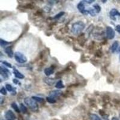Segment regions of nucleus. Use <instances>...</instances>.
Wrapping results in <instances>:
<instances>
[{
    "label": "nucleus",
    "mask_w": 120,
    "mask_h": 120,
    "mask_svg": "<svg viewBox=\"0 0 120 120\" xmlns=\"http://www.w3.org/2000/svg\"><path fill=\"white\" fill-rule=\"evenodd\" d=\"M118 50H119V52H120V48H119Z\"/></svg>",
    "instance_id": "40"
},
{
    "label": "nucleus",
    "mask_w": 120,
    "mask_h": 120,
    "mask_svg": "<svg viewBox=\"0 0 120 120\" xmlns=\"http://www.w3.org/2000/svg\"><path fill=\"white\" fill-rule=\"evenodd\" d=\"M11 107L15 109V111H16V112H18V113H20V112H21V109H20V108L18 107V106L17 105V104L16 103H13L11 104Z\"/></svg>",
    "instance_id": "19"
},
{
    "label": "nucleus",
    "mask_w": 120,
    "mask_h": 120,
    "mask_svg": "<svg viewBox=\"0 0 120 120\" xmlns=\"http://www.w3.org/2000/svg\"><path fill=\"white\" fill-rule=\"evenodd\" d=\"M64 14H65V12H64V11H60L59 13H58L57 15H55V16L52 18V19H60V18H61L62 16H64Z\"/></svg>",
    "instance_id": "21"
},
{
    "label": "nucleus",
    "mask_w": 120,
    "mask_h": 120,
    "mask_svg": "<svg viewBox=\"0 0 120 120\" xmlns=\"http://www.w3.org/2000/svg\"><path fill=\"white\" fill-rule=\"evenodd\" d=\"M13 82L14 83H15V84H17V83H18V82H19V81H18V80H17V79H14L13 80Z\"/></svg>",
    "instance_id": "37"
},
{
    "label": "nucleus",
    "mask_w": 120,
    "mask_h": 120,
    "mask_svg": "<svg viewBox=\"0 0 120 120\" xmlns=\"http://www.w3.org/2000/svg\"><path fill=\"white\" fill-rule=\"evenodd\" d=\"M82 2H83L84 4H91V3H93V2H94V0H85V1H82Z\"/></svg>",
    "instance_id": "34"
},
{
    "label": "nucleus",
    "mask_w": 120,
    "mask_h": 120,
    "mask_svg": "<svg viewBox=\"0 0 120 120\" xmlns=\"http://www.w3.org/2000/svg\"><path fill=\"white\" fill-rule=\"evenodd\" d=\"M6 88L7 91H8L12 92V95H15V94H16V91H15V89L16 88H13V86H11L10 84H8V83L6 84Z\"/></svg>",
    "instance_id": "12"
},
{
    "label": "nucleus",
    "mask_w": 120,
    "mask_h": 120,
    "mask_svg": "<svg viewBox=\"0 0 120 120\" xmlns=\"http://www.w3.org/2000/svg\"><path fill=\"white\" fill-rule=\"evenodd\" d=\"M2 64H3V65H4V66H7V67H9V68H11L12 67V66H11V64H10V63H7V61H2Z\"/></svg>",
    "instance_id": "31"
},
{
    "label": "nucleus",
    "mask_w": 120,
    "mask_h": 120,
    "mask_svg": "<svg viewBox=\"0 0 120 120\" xmlns=\"http://www.w3.org/2000/svg\"><path fill=\"white\" fill-rule=\"evenodd\" d=\"M44 81L46 84L49 85H53L55 83V80L52 78H45L44 79Z\"/></svg>",
    "instance_id": "13"
},
{
    "label": "nucleus",
    "mask_w": 120,
    "mask_h": 120,
    "mask_svg": "<svg viewBox=\"0 0 120 120\" xmlns=\"http://www.w3.org/2000/svg\"><path fill=\"white\" fill-rule=\"evenodd\" d=\"M103 55V53L101 51H100V50H97L96 51V53H95V56L96 57H98V58H100Z\"/></svg>",
    "instance_id": "29"
},
{
    "label": "nucleus",
    "mask_w": 120,
    "mask_h": 120,
    "mask_svg": "<svg viewBox=\"0 0 120 120\" xmlns=\"http://www.w3.org/2000/svg\"><path fill=\"white\" fill-rule=\"evenodd\" d=\"M88 14H90L91 16H95L97 14V11L94 10V8H90L88 10Z\"/></svg>",
    "instance_id": "22"
},
{
    "label": "nucleus",
    "mask_w": 120,
    "mask_h": 120,
    "mask_svg": "<svg viewBox=\"0 0 120 120\" xmlns=\"http://www.w3.org/2000/svg\"><path fill=\"white\" fill-rule=\"evenodd\" d=\"M73 91H66L65 93H63V96L65 97H71V96H72L73 95Z\"/></svg>",
    "instance_id": "23"
},
{
    "label": "nucleus",
    "mask_w": 120,
    "mask_h": 120,
    "mask_svg": "<svg viewBox=\"0 0 120 120\" xmlns=\"http://www.w3.org/2000/svg\"><path fill=\"white\" fill-rule=\"evenodd\" d=\"M103 118L104 120H109V119H108V116L106 115H105L103 116Z\"/></svg>",
    "instance_id": "36"
},
{
    "label": "nucleus",
    "mask_w": 120,
    "mask_h": 120,
    "mask_svg": "<svg viewBox=\"0 0 120 120\" xmlns=\"http://www.w3.org/2000/svg\"><path fill=\"white\" fill-rule=\"evenodd\" d=\"M32 98H33L34 100L36 101L37 103H42L45 101V100L44 98H41V97H37V96H33L32 97Z\"/></svg>",
    "instance_id": "15"
},
{
    "label": "nucleus",
    "mask_w": 120,
    "mask_h": 120,
    "mask_svg": "<svg viewBox=\"0 0 120 120\" xmlns=\"http://www.w3.org/2000/svg\"><path fill=\"white\" fill-rule=\"evenodd\" d=\"M93 8H94V10L97 11V13H98L100 11V10H101V7L97 4H94V6H93Z\"/></svg>",
    "instance_id": "27"
},
{
    "label": "nucleus",
    "mask_w": 120,
    "mask_h": 120,
    "mask_svg": "<svg viewBox=\"0 0 120 120\" xmlns=\"http://www.w3.org/2000/svg\"><path fill=\"white\" fill-rule=\"evenodd\" d=\"M112 120H119V119L117 117H115V116H114V117L112 118Z\"/></svg>",
    "instance_id": "38"
},
{
    "label": "nucleus",
    "mask_w": 120,
    "mask_h": 120,
    "mask_svg": "<svg viewBox=\"0 0 120 120\" xmlns=\"http://www.w3.org/2000/svg\"><path fill=\"white\" fill-rule=\"evenodd\" d=\"M24 101L26 106H28L33 112H37L38 111V105H37V102L32 98V97L31 98L26 97L25 98Z\"/></svg>",
    "instance_id": "2"
},
{
    "label": "nucleus",
    "mask_w": 120,
    "mask_h": 120,
    "mask_svg": "<svg viewBox=\"0 0 120 120\" xmlns=\"http://www.w3.org/2000/svg\"><path fill=\"white\" fill-rule=\"evenodd\" d=\"M44 73L47 76H50V75H51L54 73V68L53 67V66L46 68L44 70Z\"/></svg>",
    "instance_id": "9"
},
{
    "label": "nucleus",
    "mask_w": 120,
    "mask_h": 120,
    "mask_svg": "<svg viewBox=\"0 0 120 120\" xmlns=\"http://www.w3.org/2000/svg\"><path fill=\"white\" fill-rule=\"evenodd\" d=\"M106 34L107 38L109 40H112L114 38L115 36V31L111 26H108L106 28Z\"/></svg>",
    "instance_id": "4"
},
{
    "label": "nucleus",
    "mask_w": 120,
    "mask_h": 120,
    "mask_svg": "<svg viewBox=\"0 0 120 120\" xmlns=\"http://www.w3.org/2000/svg\"><path fill=\"white\" fill-rule=\"evenodd\" d=\"M34 7V4L32 3H28L23 6V8H27V9H32Z\"/></svg>",
    "instance_id": "20"
},
{
    "label": "nucleus",
    "mask_w": 120,
    "mask_h": 120,
    "mask_svg": "<svg viewBox=\"0 0 120 120\" xmlns=\"http://www.w3.org/2000/svg\"><path fill=\"white\" fill-rule=\"evenodd\" d=\"M10 43L5 41V40L2 39V38L0 39V45H1V47H4L5 46H7V45H9Z\"/></svg>",
    "instance_id": "26"
},
{
    "label": "nucleus",
    "mask_w": 120,
    "mask_h": 120,
    "mask_svg": "<svg viewBox=\"0 0 120 120\" xmlns=\"http://www.w3.org/2000/svg\"><path fill=\"white\" fill-rule=\"evenodd\" d=\"M77 8L79 10V11L81 13L83 14V15H88V11L85 10V4L82 1L80 2L77 6Z\"/></svg>",
    "instance_id": "5"
},
{
    "label": "nucleus",
    "mask_w": 120,
    "mask_h": 120,
    "mask_svg": "<svg viewBox=\"0 0 120 120\" xmlns=\"http://www.w3.org/2000/svg\"><path fill=\"white\" fill-rule=\"evenodd\" d=\"M63 92L60 90H53L49 93V96L56 98V97L60 96L61 95H63Z\"/></svg>",
    "instance_id": "8"
},
{
    "label": "nucleus",
    "mask_w": 120,
    "mask_h": 120,
    "mask_svg": "<svg viewBox=\"0 0 120 120\" xmlns=\"http://www.w3.org/2000/svg\"><path fill=\"white\" fill-rule=\"evenodd\" d=\"M0 73H1V76L3 77L4 79H7L8 78V73H6V72H4L3 71H1L0 70Z\"/></svg>",
    "instance_id": "28"
},
{
    "label": "nucleus",
    "mask_w": 120,
    "mask_h": 120,
    "mask_svg": "<svg viewBox=\"0 0 120 120\" xmlns=\"http://www.w3.org/2000/svg\"><path fill=\"white\" fill-rule=\"evenodd\" d=\"M15 60L20 64H24L27 61V58L24 55L20 52H16L15 53Z\"/></svg>",
    "instance_id": "3"
},
{
    "label": "nucleus",
    "mask_w": 120,
    "mask_h": 120,
    "mask_svg": "<svg viewBox=\"0 0 120 120\" xmlns=\"http://www.w3.org/2000/svg\"><path fill=\"white\" fill-rule=\"evenodd\" d=\"M13 73L15 75V77L16 78H18L19 79H22L25 78L23 75H22L21 72H19L18 70L16 69V68H14L13 70Z\"/></svg>",
    "instance_id": "11"
},
{
    "label": "nucleus",
    "mask_w": 120,
    "mask_h": 120,
    "mask_svg": "<svg viewBox=\"0 0 120 120\" xmlns=\"http://www.w3.org/2000/svg\"><path fill=\"white\" fill-rule=\"evenodd\" d=\"M112 76H112L111 74H110V75H109V76H108V78H107V81L108 82V81H109V80H111V82L112 83L113 81V77H112Z\"/></svg>",
    "instance_id": "33"
},
{
    "label": "nucleus",
    "mask_w": 120,
    "mask_h": 120,
    "mask_svg": "<svg viewBox=\"0 0 120 120\" xmlns=\"http://www.w3.org/2000/svg\"><path fill=\"white\" fill-rule=\"evenodd\" d=\"M0 93H1V94H3V95H4V96L7 95V90H6V88L2 87L1 90H0Z\"/></svg>",
    "instance_id": "30"
},
{
    "label": "nucleus",
    "mask_w": 120,
    "mask_h": 120,
    "mask_svg": "<svg viewBox=\"0 0 120 120\" xmlns=\"http://www.w3.org/2000/svg\"><path fill=\"white\" fill-rule=\"evenodd\" d=\"M110 15V18L112 19H113V21H116V18L115 16H120V12L116 8H112L110 11L109 13Z\"/></svg>",
    "instance_id": "7"
},
{
    "label": "nucleus",
    "mask_w": 120,
    "mask_h": 120,
    "mask_svg": "<svg viewBox=\"0 0 120 120\" xmlns=\"http://www.w3.org/2000/svg\"><path fill=\"white\" fill-rule=\"evenodd\" d=\"M5 118L7 120H16V115H15L14 112L11 110H8L5 113Z\"/></svg>",
    "instance_id": "6"
},
{
    "label": "nucleus",
    "mask_w": 120,
    "mask_h": 120,
    "mask_svg": "<svg viewBox=\"0 0 120 120\" xmlns=\"http://www.w3.org/2000/svg\"><path fill=\"white\" fill-rule=\"evenodd\" d=\"M103 101L105 103H109L110 102V97L108 95H105L103 97Z\"/></svg>",
    "instance_id": "24"
},
{
    "label": "nucleus",
    "mask_w": 120,
    "mask_h": 120,
    "mask_svg": "<svg viewBox=\"0 0 120 120\" xmlns=\"http://www.w3.org/2000/svg\"><path fill=\"white\" fill-rule=\"evenodd\" d=\"M103 2V3H105V2H106L107 1H102Z\"/></svg>",
    "instance_id": "39"
},
{
    "label": "nucleus",
    "mask_w": 120,
    "mask_h": 120,
    "mask_svg": "<svg viewBox=\"0 0 120 120\" xmlns=\"http://www.w3.org/2000/svg\"><path fill=\"white\" fill-rule=\"evenodd\" d=\"M55 87L57 89H62L64 88V85L63 84L62 81H58L56 83V85H55Z\"/></svg>",
    "instance_id": "18"
},
{
    "label": "nucleus",
    "mask_w": 120,
    "mask_h": 120,
    "mask_svg": "<svg viewBox=\"0 0 120 120\" xmlns=\"http://www.w3.org/2000/svg\"><path fill=\"white\" fill-rule=\"evenodd\" d=\"M85 28V23L82 21L75 22L71 26V31L74 35H79Z\"/></svg>",
    "instance_id": "1"
},
{
    "label": "nucleus",
    "mask_w": 120,
    "mask_h": 120,
    "mask_svg": "<svg viewBox=\"0 0 120 120\" xmlns=\"http://www.w3.org/2000/svg\"><path fill=\"white\" fill-rule=\"evenodd\" d=\"M46 100L48 103H51V104L55 103H56V98H55V97H51V96L47 97Z\"/></svg>",
    "instance_id": "17"
},
{
    "label": "nucleus",
    "mask_w": 120,
    "mask_h": 120,
    "mask_svg": "<svg viewBox=\"0 0 120 120\" xmlns=\"http://www.w3.org/2000/svg\"><path fill=\"white\" fill-rule=\"evenodd\" d=\"M119 46V43L118 41H115L113 43L111 47V51L112 53H114L118 49V47Z\"/></svg>",
    "instance_id": "14"
},
{
    "label": "nucleus",
    "mask_w": 120,
    "mask_h": 120,
    "mask_svg": "<svg viewBox=\"0 0 120 120\" xmlns=\"http://www.w3.org/2000/svg\"><path fill=\"white\" fill-rule=\"evenodd\" d=\"M0 70H1V71H4V72L8 73H10L9 70H8V69H7L6 68H5V67H3V66H1V67H0Z\"/></svg>",
    "instance_id": "32"
},
{
    "label": "nucleus",
    "mask_w": 120,
    "mask_h": 120,
    "mask_svg": "<svg viewBox=\"0 0 120 120\" xmlns=\"http://www.w3.org/2000/svg\"><path fill=\"white\" fill-rule=\"evenodd\" d=\"M5 52L6 53V54L8 55V57L10 58H12L13 56H14V53L13 52L12 48L11 46H8L5 49Z\"/></svg>",
    "instance_id": "10"
},
{
    "label": "nucleus",
    "mask_w": 120,
    "mask_h": 120,
    "mask_svg": "<svg viewBox=\"0 0 120 120\" xmlns=\"http://www.w3.org/2000/svg\"><path fill=\"white\" fill-rule=\"evenodd\" d=\"M89 118H90V120H101V118L97 115L93 114V113L90 114Z\"/></svg>",
    "instance_id": "16"
},
{
    "label": "nucleus",
    "mask_w": 120,
    "mask_h": 120,
    "mask_svg": "<svg viewBox=\"0 0 120 120\" xmlns=\"http://www.w3.org/2000/svg\"><path fill=\"white\" fill-rule=\"evenodd\" d=\"M115 30H116V31L120 34V25H117L115 27Z\"/></svg>",
    "instance_id": "35"
},
{
    "label": "nucleus",
    "mask_w": 120,
    "mask_h": 120,
    "mask_svg": "<svg viewBox=\"0 0 120 120\" xmlns=\"http://www.w3.org/2000/svg\"><path fill=\"white\" fill-rule=\"evenodd\" d=\"M20 109H21V112H23V113H26L27 112V108L22 103H21L20 105Z\"/></svg>",
    "instance_id": "25"
}]
</instances>
